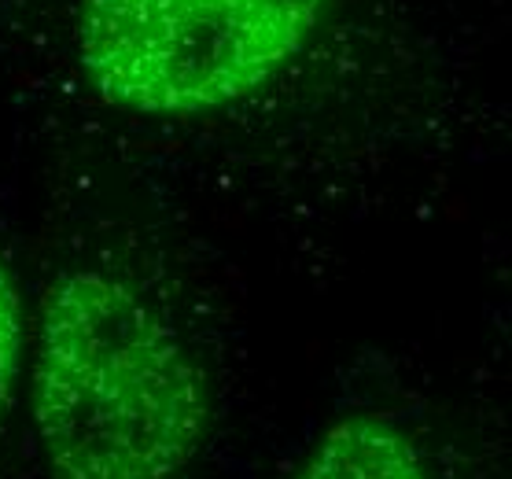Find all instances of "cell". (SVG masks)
I'll return each mask as SVG.
<instances>
[{"label":"cell","mask_w":512,"mask_h":479,"mask_svg":"<svg viewBox=\"0 0 512 479\" xmlns=\"http://www.w3.org/2000/svg\"><path fill=\"white\" fill-rule=\"evenodd\" d=\"M328 12L332 0H82L74 56L107 107L203 118L277 82Z\"/></svg>","instance_id":"2"},{"label":"cell","mask_w":512,"mask_h":479,"mask_svg":"<svg viewBox=\"0 0 512 479\" xmlns=\"http://www.w3.org/2000/svg\"><path fill=\"white\" fill-rule=\"evenodd\" d=\"M295 479H431L413 435L384 413H347L306 454Z\"/></svg>","instance_id":"3"},{"label":"cell","mask_w":512,"mask_h":479,"mask_svg":"<svg viewBox=\"0 0 512 479\" xmlns=\"http://www.w3.org/2000/svg\"><path fill=\"white\" fill-rule=\"evenodd\" d=\"M26 351V325H23V299H19V284L8 266V258L0 251V417L8 413L19 384V369H23Z\"/></svg>","instance_id":"4"},{"label":"cell","mask_w":512,"mask_h":479,"mask_svg":"<svg viewBox=\"0 0 512 479\" xmlns=\"http://www.w3.org/2000/svg\"><path fill=\"white\" fill-rule=\"evenodd\" d=\"M30 421L52 479H181L210 432V387L174 321L107 269L48 284Z\"/></svg>","instance_id":"1"}]
</instances>
